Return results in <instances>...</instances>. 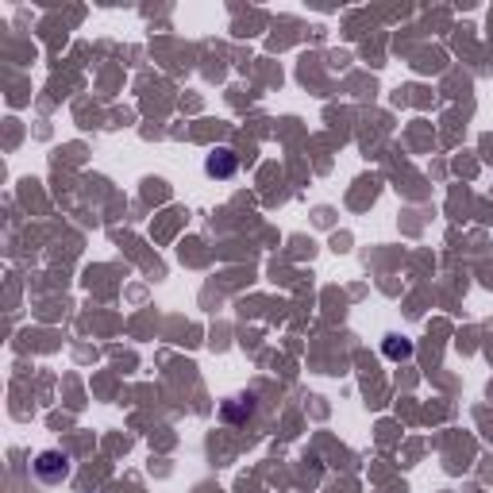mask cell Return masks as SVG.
Here are the masks:
<instances>
[{
    "label": "cell",
    "mask_w": 493,
    "mask_h": 493,
    "mask_svg": "<svg viewBox=\"0 0 493 493\" xmlns=\"http://www.w3.org/2000/svg\"><path fill=\"white\" fill-rule=\"evenodd\" d=\"M205 174L208 178H232L235 174V154L232 151H216L212 158L205 162Z\"/></svg>",
    "instance_id": "7a4b0ae2"
},
{
    "label": "cell",
    "mask_w": 493,
    "mask_h": 493,
    "mask_svg": "<svg viewBox=\"0 0 493 493\" xmlns=\"http://www.w3.org/2000/svg\"><path fill=\"white\" fill-rule=\"evenodd\" d=\"M382 351H386V359H409L413 355V343L401 339V335H386V343H382Z\"/></svg>",
    "instance_id": "3957f363"
},
{
    "label": "cell",
    "mask_w": 493,
    "mask_h": 493,
    "mask_svg": "<svg viewBox=\"0 0 493 493\" xmlns=\"http://www.w3.org/2000/svg\"><path fill=\"white\" fill-rule=\"evenodd\" d=\"M35 474L43 478L46 485H58L70 474V458H66L62 451H43V455L35 458Z\"/></svg>",
    "instance_id": "6da1fadb"
}]
</instances>
